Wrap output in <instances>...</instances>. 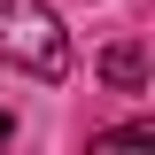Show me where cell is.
<instances>
[{
	"label": "cell",
	"mask_w": 155,
	"mask_h": 155,
	"mask_svg": "<svg viewBox=\"0 0 155 155\" xmlns=\"http://www.w3.org/2000/svg\"><path fill=\"white\" fill-rule=\"evenodd\" d=\"M101 85H116V93H140V85H147V47H140V39H116V47H101Z\"/></svg>",
	"instance_id": "cell-2"
},
{
	"label": "cell",
	"mask_w": 155,
	"mask_h": 155,
	"mask_svg": "<svg viewBox=\"0 0 155 155\" xmlns=\"http://www.w3.org/2000/svg\"><path fill=\"white\" fill-rule=\"evenodd\" d=\"M0 62L39 85H62L70 78V31L47 0H0Z\"/></svg>",
	"instance_id": "cell-1"
},
{
	"label": "cell",
	"mask_w": 155,
	"mask_h": 155,
	"mask_svg": "<svg viewBox=\"0 0 155 155\" xmlns=\"http://www.w3.org/2000/svg\"><path fill=\"white\" fill-rule=\"evenodd\" d=\"M8 132H16V124H8V109H0V147H8Z\"/></svg>",
	"instance_id": "cell-3"
}]
</instances>
